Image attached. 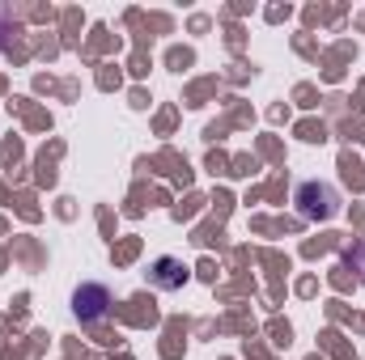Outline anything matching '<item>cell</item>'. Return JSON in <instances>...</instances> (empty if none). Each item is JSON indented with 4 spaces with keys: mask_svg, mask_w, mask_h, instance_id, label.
I'll return each instance as SVG.
<instances>
[{
    "mask_svg": "<svg viewBox=\"0 0 365 360\" xmlns=\"http://www.w3.org/2000/svg\"><path fill=\"white\" fill-rule=\"evenodd\" d=\"M293 203H297V212L306 216V221H331L336 212H340V191L331 186V182H297V191H293Z\"/></svg>",
    "mask_w": 365,
    "mask_h": 360,
    "instance_id": "cell-1",
    "label": "cell"
},
{
    "mask_svg": "<svg viewBox=\"0 0 365 360\" xmlns=\"http://www.w3.org/2000/svg\"><path fill=\"white\" fill-rule=\"evenodd\" d=\"M149 280L158 284V288H182V280H187V268H182L179 259H158L153 263V271H149Z\"/></svg>",
    "mask_w": 365,
    "mask_h": 360,
    "instance_id": "cell-3",
    "label": "cell"
},
{
    "mask_svg": "<svg viewBox=\"0 0 365 360\" xmlns=\"http://www.w3.org/2000/svg\"><path fill=\"white\" fill-rule=\"evenodd\" d=\"M110 305H115V297H110V288L98 284V280L81 284V288L73 292V314H77L81 322H102V318L110 314Z\"/></svg>",
    "mask_w": 365,
    "mask_h": 360,
    "instance_id": "cell-2",
    "label": "cell"
}]
</instances>
